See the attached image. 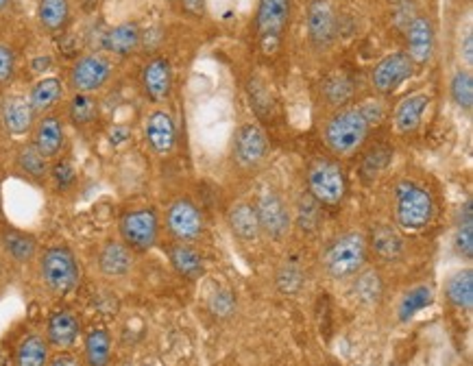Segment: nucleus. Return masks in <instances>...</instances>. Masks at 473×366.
Returning <instances> with one entry per match:
<instances>
[{"mask_svg":"<svg viewBox=\"0 0 473 366\" xmlns=\"http://www.w3.org/2000/svg\"><path fill=\"white\" fill-rule=\"evenodd\" d=\"M384 116V107L377 101H367L353 107H338L325 123L323 140L336 157H350L362 149L368 131Z\"/></svg>","mask_w":473,"mask_h":366,"instance_id":"1","label":"nucleus"},{"mask_svg":"<svg viewBox=\"0 0 473 366\" xmlns=\"http://www.w3.org/2000/svg\"><path fill=\"white\" fill-rule=\"evenodd\" d=\"M434 218V197L421 181L402 179L393 186V221L402 232H421Z\"/></svg>","mask_w":473,"mask_h":366,"instance_id":"2","label":"nucleus"},{"mask_svg":"<svg viewBox=\"0 0 473 366\" xmlns=\"http://www.w3.org/2000/svg\"><path fill=\"white\" fill-rule=\"evenodd\" d=\"M368 260L367 233L362 229H347L327 242L321 255V264L327 277L336 281H347L365 269Z\"/></svg>","mask_w":473,"mask_h":366,"instance_id":"3","label":"nucleus"},{"mask_svg":"<svg viewBox=\"0 0 473 366\" xmlns=\"http://www.w3.org/2000/svg\"><path fill=\"white\" fill-rule=\"evenodd\" d=\"M305 186H308L305 192L321 207H336L345 201L350 183H347L345 169L341 166V161L330 160V157H319L308 166Z\"/></svg>","mask_w":473,"mask_h":366,"instance_id":"4","label":"nucleus"},{"mask_svg":"<svg viewBox=\"0 0 473 366\" xmlns=\"http://www.w3.org/2000/svg\"><path fill=\"white\" fill-rule=\"evenodd\" d=\"M41 286L53 297H66L79 286L81 269L75 253L68 247H49L40 255Z\"/></svg>","mask_w":473,"mask_h":366,"instance_id":"5","label":"nucleus"},{"mask_svg":"<svg viewBox=\"0 0 473 366\" xmlns=\"http://www.w3.org/2000/svg\"><path fill=\"white\" fill-rule=\"evenodd\" d=\"M270 153V146L264 131L253 123H242L233 133L232 164L241 175H256L264 169Z\"/></svg>","mask_w":473,"mask_h":366,"instance_id":"6","label":"nucleus"},{"mask_svg":"<svg viewBox=\"0 0 473 366\" xmlns=\"http://www.w3.org/2000/svg\"><path fill=\"white\" fill-rule=\"evenodd\" d=\"M118 235L133 253L153 249L159 240V214L153 207H132L118 221Z\"/></svg>","mask_w":473,"mask_h":366,"instance_id":"7","label":"nucleus"},{"mask_svg":"<svg viewBox=\"0 0 473 366\" xmlns=\"http://www.w3.org/2000/svg\"><path fill=\"white\" fill-rule=\"evenodd\" d=\"M253 207H256L262 235L275 242H282L293 229V209L286 203L282 192L277 188H264L262 192H258Z\"/></svg>","mask_w":473,"mask_h":366,"instance_id":"8","label":"nucleus"},{"mask_svg":"<svg viewBox=\"0 0 473 366\" xmlns=\"http://www.w3.org/2000/svg\"><path fill=\"white\" fill-rule=\"evenodd\" d=\"M164 223L175 242H196L205 233V214L190 197H177L164 212Z\"/></svg>","mask_w":473,"mask_h":366,"instance_id":"9","label":"nucleus"},{"mask_svg":"<svg viewBox=\"0 0 473 366\" xmlns=\"http://www.w3.org/2000/svg\"><path fill=\"white\" fill-rule=\"evenodd\" d=\"M293 0H259L256 26L264 52H275L282 44L286 26L290 23Z\"/></svg>","mask_w":473,"mask_h":366,"instance_id":"10","label":"nucleus"},{"mask_svg":"<svg viewBox=\"0 0 473 366\" xmlns=\"http://www.w3.org/2000/svg\"><path fill=\"white\" fill-rule=\"evenodd\" d=\"M109 78H112V61L101 52H87L72 64L68 83L75 92L95 94L107 86Z\"/></svg>","mask_w":473,"mask_h":366,"instance_id":"11","label":"nucleus"},{"mask_svg":"<svg viewBox=\"0 0 473 366\" xmlns=\"http://www.w3.org/2000/svg\"><path fill=\"white\" fill-rule=\"evenodd\" d=\"M413 75H414V61L410 59L405 50H397L384 57V59L373 68L371 86L376 87L377 94L388 96V94L397 92Z\"/></svg>","mask_w":473,"mask_h":366,"instance_id":"12","label":"nucleus"},{"mask_svg":"<svg viewBox=\"0 0 473 366\" xmlns=\"http://www.w3.org/2000/svg\"><path fill=\"white\" fill-rule=\"evenodd\" d=\"M144 142L153 155L166 157L177 146V124L168 109H153L144 120Z\"/></svg>","mask_w":473,"mask_h":366,"instance_id":"13","label":"nucleus"},{"mask_svg":"<svg viewBox=\"0 0 473 366\" xmlns=\"http://www.w3.org/2000/svg\"><path fill=\"white\" fill-rule=\"evenodd\" d=\"M436 49V26L430 15H414L405 29V52L414 66L432 61Z\"/></svg>","mask_w":473,"mask_h":366,"instance_id":"14","label":"nucleus"},{"mask_svg":"<svg viewBox=\"0 0 473 366\" xmlns=\"http://www.w3.org/2000/svg\"><path fill=\"white\" fill-rule=\"evenodd\" d=\"M308 38L314 49L325 50L338 38L336 9L330 0H312L308 9Z\"/></svg>","mask_w":473,"mask_h":366,"instance_id":"15","label":"nucleus"},{"mask_svg":"<svg viewBox=\"0 0 473 366\" xmlns=\"http://www.w3.org/2000/svg\"><path fill=\"white\" fill-rule=\"evenodd\" d=\"M140 81H142L144 96L150 103L159 105L168 101L170 92H173V66L166 57H150L142 68Z\"/></svg>","mask_w":473,"mask_h":366,"instance_id":"16","label":"nucleus"},{"mask_svg":"<svg viewBox=\"0 0 473 366\" xmlns=\"http://www.w3.org/2000/svg\"><path fill=\"white\" fill-rule=\"evenodd\" d=\"M135 264V253L123 240H107L96 255L98 273L107 279H124L132 275Z\"/></svg>","mask_w":473,"mask_h":366,"instance_id":"17","label":"nucleus"},{"mask_svg":"<svg viewBox=\"0 0 473 366\" xmlns=\"http://www.w3.org/2000/svg\"><path fill=\"white\" fill-rule=\"evenodd\" d=\"M81 336V318L72 310H57L46 323V343L57 352H70Z\"/></svg>","mask_w":473,"mask_h":366,"instance_id":"18","label":"nucleus"},{"mask_svg":"<svg viewBox=\"0 0 473 366\" xmlns=\"http://www.w3.org/2000/svg\"><path fill=\"white\" fill-rule=\"evenodd\" d=\"M31 133H33L31 144H33L46 160H55V157L61 155L66 144V127L64 120L57 116V114H44L40 120H35V127Z\"/></svg>","mask_w":473,"mask_h":366,"instance_id":"19","label":"nucleus"},{"mask_svg":"<svg viewBox=\"0 0 473 366\" xmlns=\"http://www.w3.org/2000/svg\"><path fill=\"white\" fill-rule=\"evenodd\" d=\"M367 242L368 253H373L379 261H387V264H395L405 255L404 235L393 224H376L367 233Z\"/></svg>","mask_w":473,"mask_h":366,"instance_id":"20","label":"nucleus"},{"mask_svg":"<svg viewBox=\"0 0 473 366\" xmlns=\"http://www.w3.org/2000/svg\"><path fill=\"white\" fill-rule=\"evenodd\" d=\"M35 112L27 96H7L0 105V120L3 127L14 138L29 135L35 127Z\"/></svg>","mask_w":473,"mask_h":366,"instance_id":"21","label":"nucleus"},{"mask_svg":"<svg viewBox=\"0 0 473 366\" xmlns=\"http://www.w3.org/2000/svg\"><path fill=\"white\" fill-rule=\"evenodd\" d=\"M430 96L428 92H413L399 101L397 109H395V131L399 135H413L417 133L421 123H423L425 107H428Z\"/></svg>","mask_w":473,"mask_h":366,"instance_id":"22","label":"nucleus"},{"mask_svg":"<svg viewBox=\"0 0 473 366\" xmlns=\"http://www.w3.org/2000/svg\"><path fill=\"white\" fill-rule=\"evenodd\" d=\"M140 44H142V29L132 20L112 26L103 35V49L118 57L132 55V52L140 49Z\"/></svg>","mask_w":473,"mask_h":366,"instance_id":"23","label":"nucleus"},{"mask_svg":"<svg viewBox=\"0 0 473 366\" xmlns=\"http://www.w3.org/2000/svg\"><path fill=\"white\" fill-rule=\"evenodd\" d=\"M227 224H230L233 238L241 240V242H256L262 235L256 207L249 201L233 203L230 212H227Z\"/></svg>","mask_w":473,"mask_h":366,"instance_id":"24","label":"nucleus"},{"mask_svg":"<svg viewBox=\"0 0 473 366\" xmlns=\"http://www.w3.org/2000/svg\"><path fill=\"white\" fill-rule=\"evenodd\" d=\"M170 266L177 270V275L184 277V279H199V277L205 273V261H203V255L188 242H170L168 249Z\"/></svg>","mask_w":473,"mask_h":366,"instance_id":"25","label":"nucleus"},{"mask_svg":"<svg viewBox=\"0 0 473 366\" xmlns=\"http://www.w3.org/2000/svg\"><path fill=\"white\" fill-rule=\"evenodd\" d=\"M0 247H3L5 255L9 260H14L15 264H31L38 258V240L27 232H20V229H5L0 233Z\"/></svg>","mask_w":473,"mask_h":366,"instance_id":"26","label":"nucleus"},{"mask_svg":"<svg viewBox=\"0 0 473 366\" xmlns=\"http://www.w3.org/2000/svg\"><path fill=\"white\" fill-rule=\"evenodd\" d=\"M27 98L31 107H33L35 116H44V114H49L64 98V83L57 77L40 78V81L33 83Z\"/></svg>","mask_w":473,"mask_h":366,"instance_id":"27","label":"nucleus"},{"mask_svg":"<svg viewBox=\"0 0 473 366\" xmlns=\"http://www.w3.org/2000/svg\"><path fill=\"white\" fill-rule=\"evenodd\" d=\"M351 295L360 306L373 307L379 306L384 297V279L376 269H362L360 273L351 277Z\"/></svg>","mask_w":473,"mask_h":366,"instance_id":"28","label":"nucleus"},{"mask_svg":"<svg viewBox=\"0 0 473 366\" xmlns=\"http://www.w3.org/2000/svg\"><path fill=\"white\" fill-rule=\"evenodd\" d=\"M14 164H15V169H18L20 175L27 177L29 181L40 183V186H44V183L49 181V170H50L49 160H46V157L41 155L31 142L20 146V151L15 153Z\"/></svg>","mask_w":473,"mask_h":366,"instance_id":"29","label":"nucleus"},{"mask_svg":"<svg viewBox=\"0 0 473 366\" xmlns=\"http://www.w3.org/2000/svg\"><path fill=\"white\" fill-rule=\"evenodd\" d=\"M445 299L456 310L469 312L473 307V270L460 269L445 281Z\"/></svg>","mask_w":473,"mask_h":366,"instance_id":"30","label":"nucleus"},{"mask_svg":"<svg viewBox=\"0 0 473 366\" xmlns=\"http://www.w3.org/2000/svg\"><path fill=\"white\" fill-rule=\"evenodd\" d=\"M321 224H323V207L308 192H301L293 209V227H297L305 235H314Z\"/></svg>","mask_w":473,"mask_h":366,"instance_id":"31","label":"nucleus"},{"mask_svg":"<svg viewBox=\"0 0 473 366\" xmlns=\"http://www.w3.org/2000/svg\"><path fill=\"white\" fill-rule=\"evenodd\" d=\"M50 360V347L41 334H29L20 340L15 352V366H46Z\"/></svg>","mask_w":473,"mask_h":366,"instance_id":"32","label":"nucleus"},{"mask_svg":"<svg viewBox=\"0 0 473 366\" xmlns=\"http://www.w3.org/2000/svg\"><path fill=\"white\" fill-rule=\"evenodd\" d=\"M38 18L49 33H61L70 23V3L68 0H40Z\"/></svg>","mask_w":473,"mask_h":366,"instance_id":"33","label":"nucleus"},{"mask_svg":"<svg viewBox=\"0 0 473 366\" xmlns=\"http://www.w3.org/2000/svg\"><path fill=\"white\" fill-rule=\"evenodd\" d=\"M432 301H434V292L428 284L410 288L397 306L399 323H410L421 310H425V307L432 306Z\"/></svg>","mask_w":473,"mask_h":366,"instance_id":"34","label":"nucleus"},{"mask_svg":"<svg viewBox=\"0 0 473 366\" xmlns=\"http://www.w3.org/2000/svg\"><path fill=\"white\" fill-rule=\"evenodd\" d=\"M393 160V146L391 144H373L371 149L367 151L365 157H362V166H360V179L367 183H373L382 175L384 170L388 169Z\"/></svg>","mask_w":473,"mask_h":366,"instance_id":"35","label":"nucleus"},{"mask_svg":"<svg viewBox=\"0 0 473 366\" xmlns=\"http://www.w3.org/2000/svg\"><path fill=\"white\" fill-rule=\"evenodd\" d=\"M451 242H454V251L460 255V258L465 260L473 258V203L471 201H465V206L460 207Z\"/></svg>","mask_w":473,"mask_h":366,"instance_id":"36","label":"nucleus"},{"mask_svg":"<svg viewBox=\"0 0 473 366\" xmlns=\"http://www.w3.org/2000/svg\"><path fill=\"white\" fill-rule=\"evenodd\" d=\"M112 360V334L107 329L96 327L86 336V364L107 366Z\"/></svg>","mask_w":473,"mask_h":366,"instance_id":"37","label":"nucleus"},{"mask_svg":"<svg viewBox=\"0 0 473 366\" xmlns=\"http://www.w3.org/2000/svg\"><path fill=\"white\" fill-rule=\"evenodd\" d=\"M68 118L75 127H90L98 118V101L92 94L75 92V96L68 101Z\"/></svg>","mask_w":473,"mask_h":366,"instance_id":"38","label":"nucleus"},{"mask_svg":"<svg viewBox=\"0 0 473 366\" xmlns=\"http://www.w3.org/2000/svg\"><path fill=\"white\" fill-rule=\"evenodd\" d=\"M450 94H451V101L456 103V107H459L460 112L471 114V109H473L471 70H467V68H459V70L454 72V77H451V81H450Z\"/></svg>","mask_w":473,"mask_h":366,"instance_id":"39","label":"nucleus"},{"mask_svg":"<svg viewBox=\"0 0 473 366\" xmlns=\"http://www.w3.org/2000/svg\"><path fill=\"white\" fill-rule=\"evenodd\" d=\"M305 284V273L297 261H284L277 270V288L284 295H295Z\"/></svg>","mask_w":473,"mask_h":366,"instance_id":"40","label":"nucleus"},{"mask_svg":"<svg viewBox=\"0 0 473 366\" xmlns=\"http://www.w3.org/2000/svg\"><path fill=\"white\" fill-rule=\"evenodd\" d=\"M325 101L334 107H345V103L353 96V83L347 77H330L323 86Z\"/></svg>","mask_w":473,"mask_h":366,"instance_id":"41","label":"nucleus"},{"mask_svg":"<svg viewBox=\"0 0 473 366\" xmlns=\"http://www.w3.org/2000/svg\"><path fill=\"white\" fill-rule=\"evenodd\" d=\"M49 179L53 181L55 190L61 192V195H66V192H70L72 188L77 186V169L72 166V161L68 160H57L53 166H50L49 170Z\"/></svg>","mask_w":473,"mask_h":366,"instance_id":"42","label":"nucleus"},{"mask_svg":"<svg viewBox=\"0 0 473 366\" xmlns=\"http://www.w3.org/2000/svg\"><path fill=\"white\" fill-rule=\"evenodd\" d=\"M15 75V52L9 44L0 41V86L9 83Z\"/></svg>","mask_w":473,"mask_h":366,"instance_id":"43","label":"nucleus"},{"mask_svg":"<svg viewBox=\"0 0 473 366\" xmlns=\"http://www.w3.org/2000/svg\"><path fill=\"white\" fill-rule=\"evenodd\" d=\"M210 307L216 316H230V314L236 310V299H233L230 290H218L216 295L212 297Z\"/></svg>","mask_w":473,"mask_h":366,"instance_id":"44","label":"nucleus"},{"mask_svg":"<svg viewBox=\"0 0 473 366\" xmlns=\"http://www.w3.org/2000/svg\"><path fill=\"white\" fill-rule=\"evenodd\" d=\"M181 12L192 15V18H203L205 15V0H179Z\"/></svg>","mask_w":473,"mask_h":366,"instance_id":"45","label":"nucleus"},{"mask_svg":"<svg viewBox=\"0 0 473 366\" xmlns=\"http://www.w3.org/2000/svg\"><path fill=\"white\" fill-rule=\"evenodd\" d=\"M460 59L465 61L467 70H471V66H473V33H471V29H467L465 41H460Z\"/></svg>","mask_w":473,"mask_h":366,"instance_id":"46","label":"nucleus"},{"mask_svg":"<svg viewBox=\"0 0 473 366\" xmlns=\"http://www.w3.org/2000/svg\"><path fill=\"white\" fill-rule=\"evenodd\" d=\"M46 366H83V362L79 358H77L75 353L70 352H59L55 355V358L49 360V364Z\"/></svg>","mask_w":473,"mask_h":366,"instance_id":"47","label":"nucleus"},{"mask_svg":"<svg viewBox=\"0 0 473 366\" xmlns=\"http://www.w3.org/2000/svg\"><path fill=\"white\" fill-rule=\"evenodd\" d=\"M50 66H53V57H49V55L35 57V59L31 61V70H33L35 75H44V70H49Z\"/></svg>","mask_w":473,"mask_h":366,"instance_id":"48","label":"nucleus"},{"mask_svg":"<svg viewBox=\"0 0 473 366\" xmlns=\"http://www.w3.org/2000/svg\"><path fill=\"white\" fill-rule=\"evenodd\" d=\"M116 131H121V127H118ZM127 138H129V133H127V131H124V133H112V142H114V144L123 142V140H127Z\"/></svg>","mask_w":473,"mask_h":366,"instance_id":"49","label":"nucleus"},{"mask_svg":"<svg viewBox=\"0 0 473 366\" xmlns=\"http://www.w3.org/2000/svg\"><path fill=\"white\" fill-rule=\"evenodd\" d=\"M7 5H9V0H0V12H3V9L7 7Z\"/></svg>","mask_w":473,"mask_h":366,"instance_id":"50","label":"nucleus"},{"mask_svg":"<svg viewBox=\"0 0 473 366\" xmlns=\"http://www.w3.org/2000/svg\"><path fill=\"white\" fill-rule=\"evenodd\" d=\"M0 366H5V360H3V358H0Z\"/></svg>","mask_w":473,"mask_h":366,"instance_id":"51","label":"nucleus"},{"mask_svg":"<svg viewBox=\"0 0 473 366\" xmlns=\"http://www.w3.org/2000/svg\"><path fill=\"white\" fill-rule=\"evenodd\" d=\"M170 3H173V0H170Z\"/></svg>","mask_w":473,"mask_h":366,"instance_id":"52","label":"nucleus"}]
</instances>
